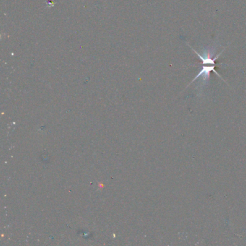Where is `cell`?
I'll list each match as a JSON object with an SVG mask.
<instances>
[{
	"label": "cell",
	"instance_id": "obj_1",
	"mask_svg": "<svg viewBox=\"0 0 246 246\" xmlns=\"http://www.w3.org/2000/svg\"><path fill=\"white\" fill-rule=\"evenodd\" d=\"M215 67L216 64H203L202 69H201V71L198 72L197 75L193 78L192 82H191V83L189 85H191V83H193V82H195L196 80H198L199 78L201 79V82L203 83V85H205L209 82V78H210L211 72H214L216 75H217V76L219 77H220L222 80H223V78L220 76V75L215 70Z\"/></svg>",
	"mask_w": 246,
	"mask_h": 246
}]
</instances>
